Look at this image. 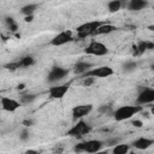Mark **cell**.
<instances>
[{"mask_svg": "<svg viewBox=\"0 0 154 154\" xmlns=\"http://www.w3.org/2000/svg\"><path fill=\"white\" fill-rule=\"evenodd\" d=\"M93 65L90 63H87V61H77L75 65H73V72L76 75H84L87 71L90 70Z\"/></svg>", "mask_w": 154, "mask_h": 154, "instance_id": "15", "label": "cell"}, {"mask_svg": "<svg viewBox=\"0 0 154 154\" xmlns=\"http://www.w3.org/2000/svg\"><path fill=\"white\" fill-rule=\"evenodd\" d=\"M93 105L91 103H87V105H77L72 108V118L75 120L77 119H82L83 117L88 116L91 111H93Z\"/></svg>", "mask_w": 154, "mask_h": 154, "instance_id": "9", "label": "cell"}, {"mask_svg": "<svg viewBox=\"0 0 154 154\" xmlns=\"http://www.w3.org/2000/svg\"><path fill=\"white\" fill-rule=\"evenodd\" d=\"M153 101H154V89L143 88L137 96V102L140 105H146V103H150Z\"/></svg>", "mask_w": 154, "mask_h": 154, "instance_id": "11", "label": "cell"}, {"mask_svg": "<svg viewBox=\"0 0 154 154\" xmlns=\"http://www.w3.org/2000/svg\"><path fill=\"white\" fill-rule=\"evenodd\" d=\"M38 5L37 4H29V5H25L20 8V13L24 14V16H30V14H34L35 11L37 10Z\"/></svg>", "mask_w": 154, "mask_h": 154, "instance_id": "19", "label": "cell"}, {"mask_svg": "<svg viewBox=\"0 0 154 154\" xmlns=\"http://www.w3.org/2000/svg\"><path fill=\"white\" fill-rule=\"evenodd\" d=\"M113 75V69L109 66H99V67H94L90 69L89 71H87L84 75H82L83 77H94V78H105V77H109Z\"/></svg>", "mask_w": 154, "mask_h": 154, "instance_id": "6", "label": "cell"}, {"mask_svg": "<svg viewBox=\"0 0 154 154\" xmlns=\"http://www.w3.org/2000/svg\"><path fill=\"white\" fill-rule=\"evenodd\" d=\"M32 19H34V14H30V16H25V18H24V20H25L26 23H29V22H32Z\"/></svg>", "mask_w": 154, "mask_h": 154, "instance_id": "30", "label": "cell"}, {"mask_svg": "<svg viewBox=\"0 0 154 154\" xmlns=\"http://www.w3.org/2000/svg\"><path fill=\"white\" fill-rule=\"evenodd\" d=\"M6 24H7V26L10 28L11 31H16V30L18 29V25H17L16 20H14L12 17H7V18H6Z\"/></svg>", "mask_w": 154, "mask_h": 154, "instance_id": "24", "label": "cell"}, {"mask_svg": "<svg viewBox=\"0 0 154 154\" xmlns=\"http://www.w3.org/2000/svg\"><path fill=\"white\" fill-rule=\"evenodd\" d=\"M19 138H20V141H28L29 140V130H26V129H24L22 132H20V135H19Z\"/></svg>", "mask_w": 154, "mask_h": 154, "instance_id": "26", "label": "cell"}, {"mask_svg": "<svg viewBox=\"0 0 154 154\" xmlns=\"http://www.w3.org/2000/svg\"><path fill=\"white\" fill-rule=\"evenodd\" d=\"M152 144H153V140L147 138V137H140V138H137L132 142V146L137 149H141V150L149 148Z\"/></svg>", "mask_w": 154, "mask_h": 154, "instance_id": "14", "label": "cell"}, {"mask_svg": "<svg viewBox=\"0 0 154 154\" xmlns=\"http://www.w3.org/2000/svg\"><path fill=\"white\" fill-rule=\"evenodd\" d=\"M84 52L87 54H90V55H96V57H102V55H106L108 54V48L106 45H103L102 42H99V41H91L88 47L84 49Z\"/></svg>", "mask_w": 154, "mask_h": 154, "instance_id": "5", "label": "cell"}, {"mask_svg": "<svg viewBox=\"0 0 154 154\" xmlns=\"http://www.w3.org/2000/svg\"><path fill=\"white\" fill-rule=\"evenodd\" d=\"M69 88H70V83L51 87V88L48 89L49 97H51V99H63V97L65 96V94L67 93Z\"/></svg>", "mask_w": 154, "mask_h": 154, "instance_id": "10", "label": "cell"}, {"mask_svg": "<svg viewBox=\"0 0 154 154\" xmlns=\"http://www.w3.org/2000/svg\"><path fill=\"white\" fill-rule=\"evenodd\" d=\"M24 88H25V84H23V83H20V84L17 85V89H18V90H23Z\"/></svg>", "mask_w": 154, "mask_h": 154, "instance_id": "32", "label": "cell"}, {"mask_svg": "<svg viewBox=\"0 0 154 154\" xmlns=\"http://www.w3.org/2000/svg\"><path fill=\"white\" fill-rule=\"evenodd\" d=\"M84 78H85V79H84L83 84H84V85H87V87H88V85H90V84L94 82V77H89V76H88V77H84Z\"/></svg>", "mask_w": 154, "mask_h": 154, "instance_id": "27", "label": "cell"}, {"mask_svg": "<svg viewBox=\"0 0 154 154\" xmlns=\"http://www.w3.org/2000/svg\"><path fill=\"white\" fill-rule=\"evenodd\" d=\"M132 125L136 126V128H141V126L143 125V123H142L141 120H134V122H132Z\"/></svg>", "mask_w": 154, "mask_h": 154, "instance_id": "29", "label": "cell"}, {"mask_svg": "<svg viewBox=\"0 0 154 154\" xmlns=\"http://www.w3.org/2000/svg\"><path fill=\"white\" fill-rule=\"evenodd\" d=\"M142 111L141 106H130V105H125L122 106L119 108H117L113 113V118L117 122H122V120H126L130 119L132 116H136L137 113H140Z\"/></svg>", "mask_w": 154, "mask_h": 154, "instance_id": "1", "label": "cell"}, {"mask_svg": "<svg viewBox=\"0 0 154 154\" xmlns=\"http://www.w3.org/2000/svg\"><path fill=\"white\" fill-rule=\"evenodd\" d=\"M148 6L147 0H129L126 7L129 11H141Z\"/></svg>", "mask_w": 154, "mask_h": 154, "instance_id": "13", "label": "cell"}, {"mask_svg": "<svg viewBox=\"0 0 154 154\" xmlns=\"http://www.w3.org/2000/svg\"><path fill=\"white\" fill-rule=\"evenodd\" d=\"M153 48H154L153 42H149V41H141V42H138V45L135 47V51H136V54H137V55H141V54L144 53L147 49H153Z\"/></svg>", "mask_w": 154, "mask_h": 154, "instance_id": "17", "label": "cell"}, {"mask_svg": "<svg viewBox=\"0 0 154 154\" xmlns=\"http://www.w3.org/2000/svg\"><path fill=\"white\" fill-rule=\"evenodd\" d=\"M26 153H37V152H36V150H28Z\"/></svg>", "mask_w": 154, "mask_h": 154, "instance_id": "34", "label": "cell"}, {"mask_svg": "<svg viewBox=\"0 0 154 154\" xmlns=\"http://www.w3.org/2000/svg\"><path fill=\"white\" fill-rule=\"evenodd\" d=\"M116 30H117V26H114L112 24H101L95 29L93 35H105V34H109Z\"/></svg>", "mask_w": 154, "mask_h": 154, "instance_id": "16", "label": "cell"}, {"mask_svg": "<svg viewBox=\"0 0 154 154\" xmlns=\"http://www.w3.org/2000/svg\"><path fill=\"white\" fill-rule=\"evenodd\" d=\"M122 4H120V1H118V0H111L108 4H107V8H108V11L109 12H112V13H114V12H118L120 8H122Z\"/></svg>", "mask_w": 154, "mask_h": 154, "instance_id": "21", "label": "cell"}, {"mask_svg": "<svg viewBox=\"0 0 154 154\" xmlns=\"http://www.w3.org/2000/svg\"><path fill=\"white\" fill-rule=\"evenodd\" d=\"M0 103H1L2 109L6 111V112H14L16 109H18V108L20 107V102H18V101L14 100V99L7 97V96L1 97Z\"/></svg>", "mask_w": 154, "mask_h": 154, "instance_id": "12", "label": "cell"}, {"mask_svg": "<svg viewBox=\"0 0 154 154\" xmlns=\"http://www.w3.org/2000/svg\"><path fill=\"white\" fill-rule=\"evenodd\" d=\"M5 67L10 71H14L17 69H19V65H18V61H13V63H10V64H6Z\"/></svg>", "mask_w": 154, "mask_h": 154, "instance_id": "25", "label": "cell"}, {"mask_svg": "<svg viewBox=\"0 0 154 154\" xmlns=\"http://www.w3.org/2000/svg\"><path fill=\"white\" fill-rule=\"evenodd\" d=\"M23 124H24L25 126H30V125L32 124V120H24V122H23Z\"/></svg>", "mask_w": 154, "mask_h": 154, "instance_id": "31", "label": "cell"}, {"mask_svg": "<svg viewBox=\"0 0 154 154\" xmlns=\"http://www.w3.org/2000/svg\"><path fill=\"white\" fill-rule=\"evenodd\" d=\"M102 23L99 22V20H93V22H87V23H83L81 24L79 26H77L76 31H77V37L78 38H84L89 35H93V32L95 31V29L101 25Z\"/></svg>", "mask_w": 154, "mask_h": 154, "instance_id": "4", "label": "cell"}, {"mask_svg": "<svg viewBox=\"0 0 154 154\" xmlns=\"http://www.w3.org/2000/svg\"><path fill=\"white\" fill-rule=\"evenodd\" d=\"M103 146V142L99 141V140H89L85 142H81L77 143L73 148L75 152H87V153H96L99 150H101Z\"/></svg>", "mask_w": 154, "mask_h": 154, "instance_id": "2", "label": "cell"}, {"mask_svg": "<svg viewBox=\"0 0 154 154\" xmlns=\"http://www.w3.org/2000/svg\"><path fill=\"white\" fill-rule=\"evenodd\" d=\"M71 41H73L72 32L70 30H65V31L59 32L57 36H54L51 40V45L55 46V47H59V46H64V45H66V43H69Z\"/></svg>", "mask_w": 154, "mask_h": 154, "instance_id": "8", "label": "cell"}, {"mask_svg": "<svg viewBox=\"0 0 154 154\" xmlns=\"http://www.w3.org/2000/svg\"><path fill=\"white\" fill-rule=\"evenodd\" d=\"M118 1H120V4H122V5H125V2H126L128 0H118Z\"/></svg>", "mask_w": 154, "mask_h": 154, "instance_id": "33", "label": "cell"}, {"mask_svg": "<svg viewBox=\"0 0 154 154\" xmlns=\"http://www.w3.org/2000/svg\"><path fill=\"white\" fill-rule=\"evenodd\" d=\"M117 143H119V138H112V140H108L106 142L107 146H116Z\"/></svg>", "mask_w": 154, "mask_h": 154, "instance_id": "28", "label": "cell"}, {"mask_svg": "<svg viewBox=\"0 0 154 154\" xmlns=\"http://www.w3.org/2000/svg\"><path fill=\"white\" fill-rule=\"evenodd\" d=\"M35 99H36V95L35 94H23L20 96V102L22 103H30Z\"/></svg>", "mask_w": 154, "mask_h": 154, "instance_id": "23", "label": "cell"}, {"mask_svg": "<svg viewBox=\"0 0 154 154\" xmlns=\"http://www.w3.org/2000/svg\"><path fill=\"white\" fill-rule=\"evenodd\" d=\"M34 64H35V60H34V58H32L31 55H25V57H23L20 60H18V65H19V67H22V69L30 67V66L34 65Z\"/></svg>", "mask_w": 154, "mask_h": 154, "instance_id": "18", "label": "cell"}, {"mask_svg": "<svg viewBox=\"0 0 154 154\" xmlns=\"http://www.w3.org/2000/svg\"><path fill=\"white\" fill-rule=\"evenodd\" d=\"M136 69H137V63H136V61H132V60L125 61V63L123 64V66H122V70H123V72H125V73L134 72Z\"/></svg>", "mask_w": 154, "mask_h": 154, "instance_id": "20", "label": "cell"}, {"mask_svg": "<svg viewBox=\"0 0 154 154\" xmlns=\"http://www.w3.org/2000/svg\"><path fill=\"white\" fill-rule=\"evenodd\" d=\"M90 130H91V126H90L87 122H84V120L81 119V120H78V122L67 131V135L71 136V137L81 138V137H83L84 135L89 134Z\"/></svg>", "mask_w": 154, "mask_h": 154, "instance_id": "3", "label": "cell"}, {"mask_svg": "<svg viewBox=\"0 0 154 154\" xmlns=\"http://www.w3.org/2000/svg\"><path fill=\"white\" fill-rule=\"evenodd\" d=\"M129 152V144H116L113 148L114 154H125Z\"/></svg>", "mask_w": 154, "mask_h": 154, "instance_id": "22", "label": "cell"}, {"mask_svg": "<svg viewBox=\"0 0 154 154\" xmlns=\"http://www.w3.org/2000/svg\"><path fill=\"white\" fill-rule=\"evenodd\" d=\"M67 75H69V70H66L61 66H53L51 69V71L48 72L47 81L49 83H54V82H58V81L65 78Z\"/></svg>", "mask_w": 154, "mask_h": 154, "instance_id": "7", "label": "cell"}]
</instances>
